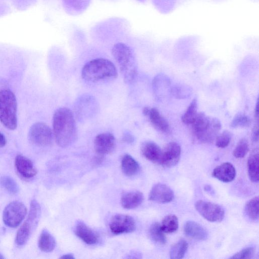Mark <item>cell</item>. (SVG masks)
<instances>
[{
	"mask_svg": "<svg viewBox=\"0 0 259 259\" xmlns=\"http://www.w3.org/2000/svg\"><path fill=\"white\" fill-rule=\"evenodd\" d=\"M15 164L18 172L24 178H32L37 173L32 161L22 155L16 157Z\"/></svg>",
	"mask_w": 259,
	"mask_h": 259,
	"instance_id": "obj_16",
	"label": "cell"
},
{
	"mask_svg": "<svg viewBox=\"0 0 259 259\" xmlns=\"http://www.w3.org/2000/svg\"><path fill=\"white\" fill-rule=\"evenodd\" d=\"M249 117L242 112H239L234 117L230 126L233 128L248 127L250 124Z\"/></svg>",
	"mask_w": 259,
	"mask_h": 259,
	"instance_id": "obj_31",
	"label": "cell"
},
{
	"mask_svg": "<svg viewBox=\"0 0 259 259\" xmlns=\"http://www.w3.org/2000/svg\"><path fill=\"white\" fill-rule=\"evenodd\" d=\"M252 139L254 142H257L258 140V122H256L252 130Z\"/></svg>",
	"mask_w": 259,
	"mask_h": 259,
	"instance_id": "obj_36",
	"label": "cell"
},
{
	"mask_svg": "<svg viewBox=\"0 0 259 259\" xmlns=\"http://www.w3.org/2000/svg\"><path fill=\"white\" fill-rule=\"evenodd\" d=\"M76 235L88 244H95L98 241L96 233L84 222L78 221L74 228Z\"/></svg>",
	"mask_w": 259,
	"mask_h": 259,
	"instance_id": "obj_15",
	"label": "cell"
},
{
	"mask_svg": "<svg viewBox=\"0 0 259 259\" xmlns=\"http://www.w3.org/2000/svg\"><path fill=\"white\" fill-rule=\"evenodd\" d=\"M115 147L114 136L109 133L98 135L94 140V148L96 153L104 156L112 152Z\"/></svg>",
	"mask_w": 259,
	"mask_h": 259,
	"instance_id": "obj_13",
	"label": "cell"
},
{
	"mask_svg": "<svg viewBox=\"0 0 259 259\" xmlns=\"http://www.w3.org/2000/svg\"><path fill=\"white\" fill-rule=\"evenodd\" d=\"M162 230L160 224L154 223L151 225L149 229V234L152 240L155 243L164 245L166 242V238Z\"/></svg>",
	"mask_w": 259,
	"mask_h": 259,
	"instance_id": "obj_26",
	"label": "cell"
},
{
	"mask_svg": "<svg viewBox=\"0 0 259 259\" xmlns=\"http://www.w3.org/2000/svg\"><path fill=\"white\" fill-rule=\"evenodd\" d=\"M122 140L127 143H132L134 141V137L130 133L126 132L122 136Z\"/></svg>",
	"mask_w": 259,
	"mask_h": 259,
	"instance_id": "obj_37",
	"label": "cell"
},
{
	"mask_svg": "<svg viewBox=\"0 0 259 259\" xmlns=\"http://www.w3.org/2000/svg\"><path fill=\"white\" fill-rule=\"evenodd\" d=\"M150 107H145L143 109V114L145 115V116H147L148 115L149 113V111H150Z\"/></svg>",
	"mask_w": 259,
	"mask_h": 259,
	"instance_id": "obj_41",
	"label": "cell"
},
{
	"mask_svg": "<svg viewBox=\"0 0 259 259\" xmlns=\"http://www.w3.org/2000/svg\"><path fill=\"white\" fill-rule=\"evenodd\" d=\"M6 139L5 136L0 133V148L4 147L6 144Z\"/></svg>",
	"mask_w": 259,
	"mask_h": 259,
	"instance_id": "obj_38",
	"label": "cell"
},
{
	"mask_svg": "<svg viewBox=\"0 0 259 259\" xmlns=\"http://www.w3.org/2000/svg\"><path fill=\"white\" fill-rule=\"evenodd\" d=\"M17 101L9 89L0 91V121L8 129L14 130L17 126Z\"/></svg>",
	"mask_w": 259,
	"mask_h": 259,
	"instance_id": "obj_4",
	"label": "cell"
},
{
	"mask_svg": "<svg viewBox=\"0 0 259 259\" xmlns=\"http://www.w3.org/2000/svg\"><path fill=\"white\" fill-rule=\"evenodd\" d=\"M232 137V134L229 131L226 130L219 134L217 137L215 145L219 148H225L229 144Z\"/></svg>",
	"mask_w": 259,
	"mask_h": 259,
	"instance_id": "obj_33",
	"label": "cell"
},
{
	"mask_svg": "<svg viewBox=\"0 0 259 259\" xmlns=\"http://www.w3.org/2000/svg\"><path fill=\"white\" fill-rule=\"evenodd\" d=\"M41 209L37 201L33 199L30 203L27 218L18 230L15 241L19 246L24 245L35 230L40 219Z\"/></svg>",
	"mask_w": 259,
	"mask_h": 259,
	"instance_id": "obj_5",
	"label": "cell"
},
{
	"mask_svg": "<svg viewBox=\"0 0 259 259\" xmlns=\"http://www.w3.org/2000/svg\"><path fill=\"white\" fill-rule=\"evenodd\" d=\"M181 153V149L179 144L174 142L168 143L161 149L158 163L166 167L174 166L179 162Z\"/></svg>",
	"mask_w": 259,
	"mask_h": 259,
	"instance_id": "obj_11",
	"label": "cell"
},
{
	"mask_svg": "<svg viewBox=\"0 0 259 259\" xmlns=\"http://www.w3.org/2000/svg\"><path fill=\"white\" fill-rule=\"evenodd\" d=\"M160 227L164 233H171L175 232L179 227L178 218L174 214L166 215L163 219Z\"/></svg>",
	"mask_w": 259,
	"mask_h": 259,
	"instance_id": "obj_27",
	"label": "cell"
},
{
	"mask_svg": "<svg viewBox=\"0 0 259 259\" xmlns=\"http://www.w3.org/2000/svg\"><path fill=\"white\" fill-rule=\"evenodd\" d=\"M245 211L248 217L253 221L258 219V197H255L246 203Z\"/></svg>",
	"mask_w": 259,
	"mask_h": 259,
	"instance_id": "obj_29",
	"label": "cell"
},
{
	"mask_svg": "<svg viewBox=\"0 0 259 259\" xmlns=\"http://www.w3.org/2000/svg\"><path fill=\"white\" fill-rule=\"evenodd\" d=\"M197 100L194 98L182 115V121L186 124H192L197 115Z\"/></svg>",
	"mask_w": 259,
	"mask_h": 259,
	"instance_id": "obj_28",
	"label": "cell"
},
{
	"mask_svg": "<svg viewBox=\"0 0 259 259\" xmlns=\"http://www.w3.org/2000/svg\"><path fill=\"white\" fill-rule=\"evenodd\" d=\"M144 196L142 192L133 191L124 193L121 198V204L126 209H134L143 202Z\"/></svg>",
	"mask_w": 259,
	"mask_h": 259,
	"instance_id": "obj_20",
	"label": "cell"
},
{
	"mask_svg": "<svg viewBox=\"0 0 259 259\" xmlns=\"http://www.w3.org/2000/svg\"><path fill=\"white\" fill-rule=\"evenodd\" d=\"M5 257L1 254H0V259H4Z\"/></svg>",
	"mask_w": 259,
	"mask_h": 259,
	"instance_id": "obj_42",
	"label": "cell"
},
{
	"mask_svg": "<svg viewBox=\"0 0 259 259\" xmlns=\"http://www.w3.org/2000/svg\"><path fill=\"white\" fill-rule=\"evenodd\" d=\"M172 93L177 98H185L191 94V88L183 85H177L173 87Z\"/></svg>",
	"mask_w": 259,
	"mask_h": 259,
	"instance_id": "obj_34",
	"label": "cell"
},
{
	"mask_svg": "<svg viewBox=\"0 0 259 259\" xmlns=\"http://www.w3.org/2000/svg\"><path fill=\"white\" fill-rule=\"evenodd\" d=\"M174 197L172 190L167 185L161 183L154 185L149 195V200L159 203L170 202Z\"/></svg>",
	"mask_w": 259,
	"mask_h": 259,
	"instance_id": "obj_14",
	"label": "cell"
},
{
	"mask_svg": "<svg viewBox=\"0 0 259 259\" xmlns=\"http://www.w3.org/2000/svg\"><path fill=\"white\" fill-rule=\"evenodd\" d=\"M61 258H65V259H73L74 258V256L72 254H66L62 255L60 257Z\"/></svg>",
	"mask_w": 259,
	"mask_h": 259,
	"instance_id": "obj_40",
	"label": "cell"
},
{
	"mask_svg": "<svg viewBox=\"0 0 259 259\" xmlns=\"http://www.w3.org/2000/svg\"><path fill=\"white\" fill-rule=\"evenodd\" d=\"M259 150L253 149L248 159V172L250 180L253 182L258 181Z\"/></svg>",
	"mask_w": 259,
	"mask_h": 259,
	"instance_id": "obj_21",
	"label": "cell"
},
{
	"mask_svg": "<svg viewBox=\"0 0 259 259\" xmlns=\"http://www.w3.org/2000/svg\"><path fill=\"white\" fill-rule=\"evenodd\" d=\"M188 248V244L187 242L184 239H180L171 247L169 252L170 258L171 259L183 258Z\"/></svg>",
	"mask_w": 259,
	"mask_h": 259,
	"instance_id": "obj_25",
	"label": "cell"
},
{
	"mask_svg": "<svg viewBox=\"0 0 259 259\" xmlns=\"http://www.w3.org/2000/svg\"><path fill=\"white\" fill-rule=\"evenodd\" d=\"M258 99H257L256 104L255 106V112H254V116L256 121H258V117H259V106H258Z\"/></svg>",
	"mask_w": 259,
	"mask_h": 259,
	"instance_id": "obj_39",
	"label": "cell"
},
{
	"mask_svg": "<svg viewBox=\"0 0 259 259\" xmlns=\"http://www.w3.org/2000/svg\"><path fill=\"white\" fill-rule=\"evenodd\" d=\"M121 169L123 173L128 177L137 175L140 170L138 162L130 155H124L121 160Z\"/></svg>",
	"mask_w": 259,
	"mask_h": 259,
	"instance_id": "obj_23",
	"label": "cell"
},
{
	"mask_svg": "<svg viewBox=\"0 0 259 259\" xmlns=\"http://www.w3.org/2000/svg\"><path fill=\"white\" fill-rule=\"evenodd\" d=\"M195 207L201 216L209 222H220L225 216L224 209L214 203L200 200L195 203Z\"/></svg>",
	"mask_w": 259,
	"mask_h": 259,
	"instance_id": "obj_9",
	"label": "cell"
},
{
	"mask_svg": "<svg viewBox=\"0 0 259 259\" xmlns=\"http://www.w3.org/2000/svg\"><path fill=\"white\" fill-rule=\"evenodd\" d=\"M149 120L157 130L162 132H166L169 129V124L165 118L159 113L155 108H150L149 113L147 115Z\"/></svg>",
	"mask_w": 259,
	"mask_h": 259,
	"instance_id": "obj_22",
	"label": "cell"
},
{
	"mask_svg": "<svg viewBox=\"0 0 259 259\" xmlns=\"http://www.w3.org/2000/svg\"><path fill=\"white\" fill-rule=\"evenodd\" d=\"M82 78L85 81L97 82L116 78L117 69L114 64L105 58H97L87 62L81 71Z\"/></svg>",
	"mask_w": 259,
	"mask_h": 259,
	"instance_id": "obj_3",
	"label": "cell"
},
{
	"mask_svg": "<svg viewBox=\"0 0 259 259\" xmlns=\"http://www.w3.org/2000/svg\"><path fill=\"white\" fill-rule=\"evenodd\" d=\"M141 151L142 155L147 159L158 163L161 149L157 144L150 141H145L141 145Z\"/></svg>",
	"mask_w": 259,
	"mask_h": 259,
	"instance_id": "obj_19",
	"label": "cell"
},
{
	"mask_svg": "<svg viewBox=\"0 0 259 259\" xmlns=\"http://www.w3.org/2000/svg\"><path fill=\"white\" fill-rule=\"evenodd\" d=\"M112 56L118 64L125 83H133L138 74L134 52L127 45L118 42L112 48Z\"/></svg>",
	"mask_w": 259,
	"mask_h": 259,
	"instance_id": "obj_2",
	"label": "cell"
},
{
	"mask_svg": "<svg viewBox=\"0 0 259 259\" xmlns=\"http://www.w3.org/2000/svg\"><path fill=\"white\" fill-rule=\"evenodd\" d=\"M38 245L42 251L50 252L54 249L56 241L53 236L48 230L44 229L40 234Z\"/></svg>",
	"mask_w": 259,
	"mask_h": 259,
	"instance_id": "obj_24",
	"label": "cell"
},
{
	"mask_svg": "<svg viewBox=\"0 0 259 259\" xmlns=\"http://www.w3.org/2000/svg\"><path fill=\"white\" fill-rule=\"evenodd\" d=\"M98 109L97 101L94 97L89 95L80 97L74 106L76 116L81 121L93 117L97 113Z\"/></svg>",
	"mask_w": 259,
	"mask_h": 259,
	"instance_id": "obj_8",
	"label": "cell"
},
{
	"mask_svg": "<svg viewBox=\"0 0 259 259\" xmlns=\"http://www.w3.org/2000/svg\"><path fill=\"white\" fill-rule=\"evenodd\" d=\"M53 133L56 142L61 147L73 144L77 138V130L73 114L65 107L57 109L53 117Z\"/></svg>",
	"mask_w": 259,
	"mask_h": 259,
	"instance_id": "obj_1",
	"label": "cell"
},
{
	"mask_svg": "<svg viewBox=\"0 0 259 259\" xmlns=\"http://www.w3.org/2000/svg\"><path fill=\"white\" fill-rule=\"evenodd\" d=\"M184 231L187 236L195 240H204L208 237L207 231L194 221H187L184 225Z\"/></svg>",
	"mask_w": 259,
	"mask_h": 259,
	"instance_id": "obj_18",
	"label": "cell"
},
{
	"mask_svg": "<svg viewBox=\"0 0 259 259\" xmlns=\"http://www.w3.org/2000/svg\"><path fill=\"white\" fill-rule=\"evenodd\" d=\"M254 249L252 247H247L237 252L231 256V258H250L254 254Z\"/></svg>",
	"mask_w": 259,
	"mask_h": 259,
	"instance_id": "obj_35",
	"label": "cell"
},
{
	"mask_svg": "<svg viewBox=\"0 0 259 259\" xmlns=\"http://www.w3.org/2000/svg\"><path fill=\"white\" fill-rule=\"evenodd\" d=\"M54 135L51 128L45 123L38 122L30 127L28 138L33 144L41 147L50 145L53 140Z\"/></svg>",
	"mask_w": 259,
	"mask_h": 259,
	"instance_id": "obj_6",
	"label": "cell"
},
{
	"mask_svg": "<svg viewBox=\"0 0 259 259\" xmlns=\"http://www.w3.org/2000/svg\"><path fill=\"white\" fill-rule=\"evenodd\" d=\"M109 226L111 232L115 235L132 233L136 228L134 218L123 214L113 215L110 220Z\"/></svg>",
	"mask_w": 259,
	"mask_h": 259,
	"instance_id": "obj_10",
	"label": "cell"
},
{
	"mask_svg": "<svg viewBox=\"0 0 259 259\" xmlns=\"http://www.w3.org/2000/svg\"><path fill=\"white\" fill-rule=\"evenodd\" d=\"M27 213V208L21 202L14 201L5 208L3 219L4 223L10 228L18 227Z\"/></svg>",
	"mask_w": 259,
	"mask_h": 259,
	"instance_id": "obj_7",
	"label": "cell"
},
{
	"mask_svg": "<svg viewBox=\"0 0 259 259\" xmlns=\"http://www.w3.org/2000/svg\"><path fill=\"white\" fill-rule=\"evenodd\" d=\"M248 150V142L246 139L243 138L237 143L233 152V155L237 158H243L246 155Z\"/></svg>",
	"mask_w": 259,
	"mask_h": 259,
	"instance_id": "obj_32",
	"label": "cell"
},
{
	"mask_svg": "<svg viewBox=\"0 0 259 259\" xmlns=\"http://www.w3.org/2000/svg\"><path fill=\"white\" fill-rule=\"evenodd\" d=\"M221 129V123L219 119L210 117L206 126L195 136L201 143H210L215 140Z\"/></svg>",
	"mask_w": 259,
	"mask_h": 259,
	"instance_id": "obj_12",
	"label": "cell"
},
{
	"mask_svg": "<svg viewBox=\"0 0 259 259\" xmlns=\"http://www.w3.org/2000/svg\"><path fill=\"white\" fill-rule=\"evenodd\" d=\"M0 184L2 186L11 194L18 193L19 188L16 182L11 177L5 176L1 178Z\"/></svg>",
	"mask_w": 259,
	"mask_h": 259,
	"instance_id": "obj_30",
	"label": "cell"
},
{
	"mask_svg": "<svg viewBox=\"0 0 259 259\" xmlns=\"http://www.w3.org/2000/svg\"><path fill=\"white\" fill-rule=\"evenodd\" d=\"M213 177L223 182L232 181L236 176V170L229 162H225L216 167L213 170Z\"/></svg>",
	"mask_w": 259,
	"mask_h": 259,
	"instance_id": "obj_17",
	"label": "cell"
}]
</instances>
